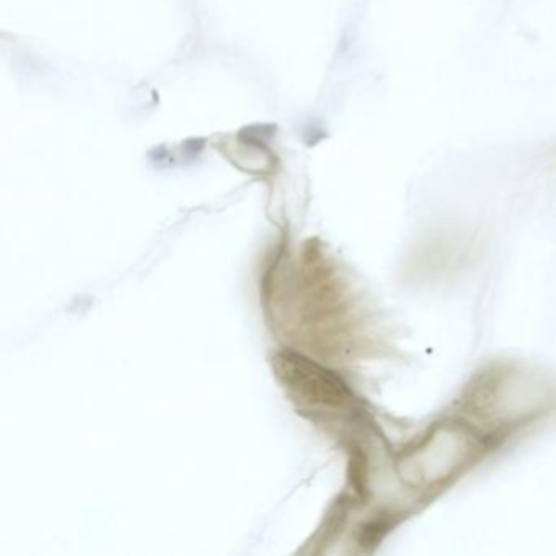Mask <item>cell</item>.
I'll use <instances>...</instances> for the list:
<instances>
[{"label":"cell","instance_id":"obj_1","mask_svg":"<svg viewBox=\"0 0 556 556\" xmlns=\"http://www.w3.org/2000/svg\"><path fill=\"white\" fill-rule=\"evenodd\" d=\"M274 376L296 402L305 406L336 408L348 400L341 379L312 359L294 351H281L273 359Z\"/></svg>","mask_w":556,"mask_h":556}]
</instances>
